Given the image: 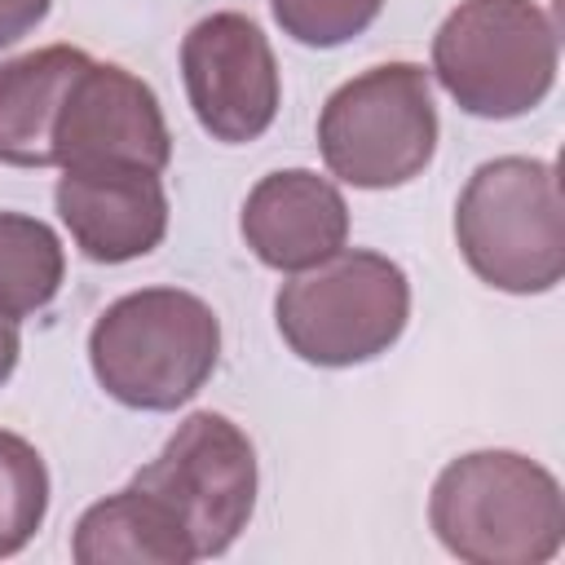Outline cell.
Wrapping results in <instances>:
<instances>
[{"instance_id":"6da1fadb","label":"cell","mask_w":565,"mask_h":565,"mask_svg":"<svg viewBox=\"0 0 565 565\" xmlns=\"http://www.w3.org/2000/svg\"><path fill=\"white\" fill-rule=\"evenodd\" d=\"M428 525L468 565H543L565 543V494L521 450H468L437 472Z\"/></svg>"},{"instance_id":"7a4b0ae2","label":"cell","mask_w":565,"mask_h":565,"mask_svg":"<svg viewBox=\"0 0 565 565\" xmlns=\"http://www.w3.org/2000/svg\"><path fill=\"white\" fill-rule=\"evenodd\" d=\"M221 318L185 287H141L110 300L88 331L93 380L132 411H177L216 371Z\"/></svg>"},{"instance_id":"3957f363","label":"cell","mask_w":565,"mask_h":565,"mask_svg":"<svg viewBox=\"0 0 565 565\" xmlns=\"http://www.w3.org/2000/svg\"><path fill=\"white\" fill-rule=\"evenodd\" d=\"M455 247L494 291L543 296L565 278V203L547 159H486L455 203Z\"/></svg>"},{"instance_id":"277c9868","label":"cell","mask_w":565,"mask_h":565,"mask_svg":"<svg viewBox=\"0 0 565 565\" xmlns=\"http://www.w3.org/2000/svg\"><path fill=\"white\" fill-rule=\"evenodd\" d=\"M282 344L309 366H362L388 353L411 322V278L371 247H340L291 274L274 296Z\"/></svg>"},{"instance_id":"5b68a950","label":"cell","mask_w":565,"mask_h":565,"mask_svg":"<svg viewBox=\"0 0 565 565\" xmlns=\"http://www.w3.org/2000/svg\"><path fill=\"white\" fill-rule=\"evenodd\" d=\"M561 35L539 0H459L433 35V75L477 119H516L556 84Z\"/></svg>"},{"instance_id":"8992f818","label":"cell","mask_w":565,"mask_h":565,"mask_svg":"<svg viewBox=\"0 0 565 565\" xmlns=\"http://www.w3.org/2000/svg\"><path fill=\"white\" fill-rule=\"evenodd\" d=\"M433 79L415 62H384L344 79L318 110V154L353 190H397L437 154Z\"/></svg>"},{"instance_id":"52a82bcc","label":"cell","mask_w":565,"mask_h":565,"mask_svg":"<svg viewBox=\"0 0 565 565\" xmlns=\"http://www.w3.org/2000/svg\"><path fill=\"white\" fill-rule=\"evenodd\" d=\"M132 486L159 494L194 539L199 556H221L256 512V446L221 411L185 415L163 450L132 472Z\"/></svg>"},{"instance_id":"ba28073f","label":"cell","mask_w":565,"mask_h":565,"mask_svg":"<svg viewBox=\"0 0 565 565\" xmlns=\"http://www.w3.org/2000/svg\"><path fill=\"white\" fill-rule=\"evenodd\" d=\"M181 79L199 128L212 141L243 146L269 132L282 79L265 31L234 9L199 18L181 40Z\"/></svg>"},{"instance_id":"9c48e42d","label":"cell","mask_w":565,"mask_h":565,"mask_svg":"<svg viewBox=\"0 0 565 565\" xmlns=\"http://www.w3.org/2000/svg\"><path fill=\"white\" fill-rule=\"evenodd\" d=\"M172 163V132L154 88L119 62L88 57L53 124V168H146Z\"/></svg>"},{"instance_id":"30bf717a","label":"cell","mask_w":565,"mask_h":565,"mask_svg":"<svg viewBox=\"0 0 565 565\" xmlns=\"http://www.w3.org/2000/svg\"><path fill=\"white\" fill-rule=\"evenodd\" d=\"M53 203L79 256L97 265L150 256L168 234V190L146 168H62Z\"/></svg>"},{"instance_id":"8fae6325","label":"cell","mask_w":565,"mask_h":565,"mask_svg":"<svg viewBox=\"0 0 565 565\" xmlns=\"http://www.w3.org/2000/svg\"><path fill=\"white\" fill-rule=\"evenodd\" d=\"M238 234L260 265L300 274L349 243V203L331 177H318L313 168H278L247 190Z\"/></svg>"},{"instance_id":"7c38bea8","label":"cell","mask_w":565,"mask_h":565,"mask_svg":"<svg viewBox=\"0 0 565 565\" xmlns=\"http://www.w3.org/2000/svg\"><path fill=\"white\" fill-rule=\"evenodd\" d=\"M71 561L79 565H190L199 561L181 516L150 490L124 486L88 503L71 530Z\"/></svg>"},{"instance_id":"4fadbf2b","label":"cell","mask_w":565,"mask_h":565,"mask_svg":"<svg viewBox=\"0 0 565 565\" xmlns=\"http://www.w3.org/2000/svg\"><path fill=\"white\" fill-rule=\"evenodd\" d=\"M84 62L75 44H44L0 66V163L53 168V124Z\"/></svg>"},{"instance_id":"5bb4252c","label":"cell","mask_w":565,"mask_h":565,"mask_svg":"<svg viewBox=\"0 0 565 565\" xmlns=\"http://www.w3.org/2000/svg\"><path fill=\"white\" fill-rule=\"evenodd\" d=\"M66 278V247L40 216L0 212V313L22 322L53 305Z\"/></svg>"},{"instance_id":"9a60e30c","label":"cell","mask_w":565,"mask_h":565,"mask_svg":"<svg viewBox=\"0 0 565 565\" xmlns=\"http://www.w3.org/2000/svg\"><path fill=\"white\" fill-rule=\"evenodd\" d=\"M49 516V468L44 455L0 428V561L18 556Z\"/></svg>"},{"instance_id":"2e32d148","label":"cell","mask_w":565,"mask_h":565,"mask_svg":"<svg viewBox=\"0 0 565 565\" xmlns=\"http://www.w3.org/2000/svg\"><path fill=\"white\" fill-rule=\"evenodd\" d=\"M380 9L384 0H269L282 35L305 49H340L358 40L380 18Z\"/></svg>"},{"instance_id":"e0dca14e","label":"cell","mask_w":565,"mask_h":565,"mask_svg":"<svg viewBox=\"0 0 565 565\" xmlns=\"http://www.w3.org/2000/svg\"><path fill=\"white\" fill-rule=\"evenodd\" d=\"M53 0H0V49L18 44L26 31H35L49 18Z\"/></svg>"},{"instance_id":"ac0fdd59","label":"cell","mask_w":565,"mask_h":565,"mask_svg":"<svg viewBox=\"0 0 565 565\" xmlns=\"http://www.w3.org/2000/svg\"><path fill=\"white\" fill-rule=\"evenodd\" d=\"M18 353H22V335H18V322L0 313V384H9V375L18 371Z\"/></svg>"}]
</instances>
